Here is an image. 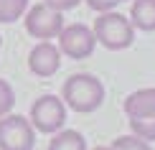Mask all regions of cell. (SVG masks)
<instances>
[{"mask_svg":"<svg viewBox=\"0 0 155 150\" xmlns=\"http://www.w3.org/2000/svg\"><path fill=\"white\" fill-rule=\"evenodd\" d=\"M13 104H15V92L5 79H0V117L8 115L13 109Z\"/></svg>","mask_w":155,"mask_h":150,"instance_id":"14","label":"cell"},{"mask_svg":"<svg viewBox=\"0 0 155 150\" xmlns=\"http://www.w3.org/2000/svg\"><path fill=\"white\" fill-rule=\"evenodd\" d=\"M61 99L64 104L74 109V112H94L104 102V84L92 74H74L64 82L61 87Z\"/></svg>","mask_w":155,"mask_h":150,"instance_id":"1","label":"cell"},{"mask_svg":"<svg viewBox=\"0 0 155 150\" xmlns=\"http://www.w3.org/2000/svg\"><path fill=\"white\" fill-rule=\"evenodd\" d=\"M56 38H59V51L69 58H87L94 54V46H97L94 31L84 23L64 25Z\"/></svg>","mask_w":155,"mask_h":150,"instance_id":"6","label":"cell"},{"mask_svg":"<svg viewBox=\"0 0 155 150\" xmlns=\"http://www.w3.org/2000/svg\"><path fill=\"white\" fill-rule=\"evenodd\" d=\"M23 23H25L28 36L38 38V41H51V38H56L61 33L64 15L46 3H36L23 13Z\"/></svg>","mask_w":155,"mask_h":150,"instance_id":"3","label":"cell"},{"mask_svg":"<svg viewBox=\"0 0 155 150\" xmlns=\"http://www.w3.org/2000/svg\"><path fill=\"white\" fill-rule=\"evenodd\" d=\"M64 122H66V104H64V99H59L54 94H43L33 102V107H31V125H33V130L54 135L64 127Z\"/></svg>","mask_w":155,"mask_h":150,"instance_id":"4","label":"cell"},{"mask_svg":"<svg viewBox=\"0 0 155 150\" xmlns=\"http://www.w3.org/2000/svg\"><path fill=\"white\" fill-rule=\"evenodd\" d=\"M48 150H87V140L76 130H59L48 142Z\"/></svg>","mask_w":155,"mask_h":150,"instance_id":"10","label":"cell"},{"mask_svg":"<svg viewBox=\"0 0 155 150\" xmlns=\"http://www.w3.org/2000/svg\"><path fill=\"white\" fill-rule=\"evenodd\" d=\"M117 3H120V0H87V5H89L92 10H97V13L114 10V8H117Z\"/></svg>","mask_w":155,"mask_h":150,"instance_id":"15","label":"cell"},{"mask_svg":"<svg viewBox=\"0 0 155 150\" xmlns=\"http://www.w3.org/2000/svg\"><path fill=\"white\" fill-rule=\"evenodd\" d=\"M114 150H153L150 142H145L143 138H137V135H122L112 142Z\"/></svg>","mask_w":155,"mask_h":150,"instance_id":"13","label":"cell"},{"mask_svg":"<svg viewBox=\"0 0 155 150\" xmlns=\"http://www.w3.org/2000/svg\"><path fill=\"white\" fill-rule=\"evenodd\" d=\"M0 46H3V36H0Z\"/></svg>","mask_w":155,"mask_h":150,"instance_id":"18","label":"cell"},{"mask_svg":"<svg viewBox=\"0 0 155 150\" xmlns=\"http://www.w3.org/2000/svg\"><path fill=\"white\" fill-rule=\"evenodd\" d=\"M61 66V51L51 41H38L28 54V69L36 76H54Z\"/></svg>","mask_w":155,"mask_h":150,"instance_id":"7","label":"cell"},{"mask_svg":"<svg viewBox=\"0 0 155 150\" xmlns=\"http://www.w3.org/2000/svg\"><path fill=\"white\" fill-rule=\"evenodd\" d=\"M120 3H125V0H120Z\"/></svg>","mask_w":155,"mask_h":150,"instance_id":"19","label":"cell"},{"mask_svg":"<svg viewBox=\"0 0 155 150\" xmlns=\"http://www.w3.org/2000/svg\"><path fill=\"white\" fill-rule=\"evenodd\" d=\"M46 5H51L54 10H59V13H64V10H71V8H76V5L81 3V0H43Z\"/></svg>","mask_w":155,"mask_h":150,"instance_id":"16","label":"cell"},{"mask_svg":"<svg viewBox=\"0 0 155 150\" xmlns=\"http://www.w3.org/2000/svg\"><path fill=\"white\" fill-rule=\"evenodd\" d=\"M94 38L97 43H102L109 51H122V48H130L135 41V25L130 23V18L122 15V13L107 10L99 13V18L94 21Z\"/></svg>","mask_w":155,"mask_h":150,"instance_id":"2","label":"cell"},{"mask_svg":"<svg viewBox=\"0 0 155 150\" xmlns=\"http://www.w3.org/2000/svg\"><path fill=\"white\" fill-rule=\"evenodd\" d=\"M125 115L127 117H145L155 115V87L137 89L125 99Z\"/></svg>","mask_w":155,"mask_h":150,"instance_id":"8","label":"cell"},{"mask_svg":"<svg viewBox=\"0 0 155 150\" xmlns=\"http://www.w3.org/2000/svg\"><path fill=\"white\" fill-rule=\"evenodd\" d=\"M36 130L31 120L23 115H3L0 117V150H33Z\"/></svg>","mask_w":155,"mask_h":150,"instance_id":"5","label":"cell"},{"mask_svg":"<svg viewBox=\"0 0 155 150\" xmlns=\"http://www.w3.org/2000/svg\"><path fill=\"white\" fill-rule=\"evenodd\" d=\"M28 10V0H0V23H15Z\"/></svg>","mask_w":155,"mask_h":150,"instance_id":"12","label":"cell"},{"mask_svg":"<svg viewBox=\"0 0 155 150\" xmlns=\"http://www.w3.org/2000/svg\"><path fill=\"white\" fill-rule=\"evenodd\" d=\"M94 150H114V148H112V145H109V148H94Z\"/></svg>","mask_w":155,"mask_h":150,"instance_id":"17","label":"cell"},{"mask_svg":"<svg viewBox=\"0 0 155 150\" xmlns=\"http://www.w3.org/2000/svg\"><path fill=\"white\" fill-rule=\"evenodd\" d=\"M130 130H132V135L143 138L145 142H155V115L130 117Z\"/></svg>","mask_w":155,"mask_h":150,"instance_id":"11","label":"cell"},{"mask_svg":"<svg viewBox=\"0 0 155 150\" xmlns=\"http://www.w3.org/2000/svg\"><path fill=\"white\" fill-rule=\"evenodd\" d=\"M130 23L140 31H155V0H132Z\"/></svg>","mask_w":155,"mask_h":150,"instance_id":"9","label":"cell"}]
</instances>
